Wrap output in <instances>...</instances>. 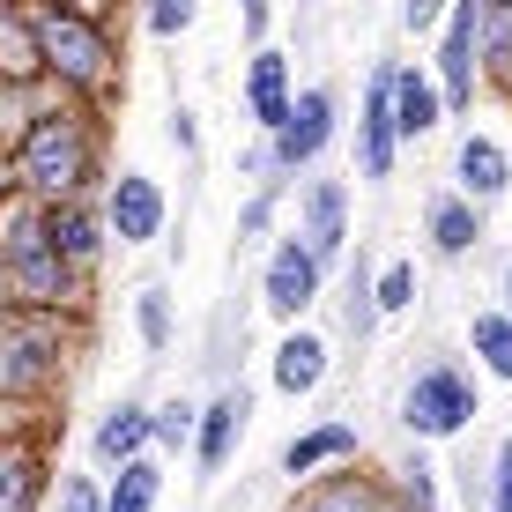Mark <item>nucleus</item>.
I'll return each instance as SVG.
<instances>
[{
  "label": "nucleus",
  "instance_id": "1",
  "mask_svg": "<svg viewBox=\"0 0 512 512\" xmlns=\"http://www.w3.org/2000/svg\"><path fill=\"white\" fill-rule=\"evenodd\" d=\"M104 179V127L97 104L82 97H45L8 141V186L30 201H82Z\"/></svg>",
  "mask_w": 512,
  "mask_h": 512
},
{
  "label": "nucleus",
  "instance_id": "2",
  "mask_svg": "<svg viewBox=\"0 0 512 512\" xmlns=\"http://www.w3.org/2000/svg\"><path fill=\"white\" fill-rule=\"evenodd\" d=\"M30 8V30H38V60H45V82L60 97H82V104H104L127 75L119 60V38L97 8L82 0H23Z\"/></svg>",
  "mask_w": 512,
  "mask_h": 512
},
{
  "label": "nucleus",
  "instance_id": "3",
  "mask_svg": "<svg viewBox=\"0 0 512 512\" xmlns=\"http://www.w3.org/2000/svg\"><path fill=\"white\" fill-rule=\"evenodd\" d=\"M82 290H90V282L67 268V260L52 253V238H45V201L0 186V297H8V305L75 312Z\"/></svg>",
  "mask_w": 512,
  "mask_h": 512
},
{
  "label": "nucleus",
  "instance_id": "4",
  "mask_svg": "<svg viewBox=\"0 0 512 512\" xmlns=\"http://www.w3.org/2000/svg\"><path fill=\"white\" fill-rule=\"evenodd\" d=\"M75 357V312H45V305H8L0 312V401H45L67 379Z\"/></svg>",
  "mask_w": 512,
  "mask_h": 512
},
{
  "label": "nucleus",
  "instance_id": "5",
  "mask_svg": "<svg viewBox=\"0 0 512 512\" xmlns=\"http://www.w3.org/2000/svg\"><path fill=\"white\" fill-rule=\"evenodd\" d=\"M475 416H483V401H475V379L461 364H423L401 386V431L409 438H461Z\"/></svg>",
  "mask_w": 512,
  "mask_h": 512
},
{
  "label": "nucleus",
  "instance_id": "6",
  "mask_svg": "<svg viewBox=\"0 0 512 512\" xmlns=\"http://www.w3.org/2000/svg\"><path fill=\"white\" fill-rule=\"evenodd\" d=\"M431 82H438V97H446V119L475 104V90H483V0H446Z\"/></svg>",
  "mask_w": 512,
  "mask_h": 512
},
{
  "label": "nucleus",
  "instance_id": "7",
  "mask_svg": "<svg viewBox=\"0 0 512 512\" xmlns=\"http://www.w3.org/2000/svg\"><path fill=\"white\" fill-rule=\"evenodd\" d=\"M320 290H327V260L312 253L305 238H275V253H268V268H260V305L275 312L282 327H297L312 305H320Z\"/></svg>",
  "mask_w": 512,
  "mask_h": 512
},
{
  "label": "nucleus",
  "instance_id": "8",
  "mask_svg": "<svg viewBox=\"0 0 512 512\" xmlns=\"http://www.w3.org/2000/svg\"><path fill=\"white\" fill-rule=\"evenodd\" d=\"M334 112H342V97L327 90V82H312V90L290 97V119L268 134V156H275V179H297L305 164H320V149L334 141Z\"/></svg>",
  "mask_w": 512,
  "mask_h": 512
},
{
  "label": "nucleus",
  "instance_id": "9",
  "mask_svg": "<svg viewBox=\"0 0 512 512\" xmlns=\"http://www.w3.org/2000/svg\"><path fill=\"white\" fill-rule=\"evenodd\" d=\"M97 208H104L112 245H149V238H164V223H171V201H164V186H156L149 171H119V179H104Z\"/></svg>",
  "mask_w": 512,
  "mask_h": 512
},
{
  "label": "nucleus",
  "instance_id": "10",
  "mask_svg": "<svg viewBox=\"0 0 512 512\" xmlns=\"http://www.w3.org/2000/svg\"><path fill=\"white\" fill-rule=\"evenodd\" d=\"M394 67L401 60H379L372 82H364V104H357V179H394V156H401V134H394Z\"/></svg>",
  "mask_w": 512,
  "mask_h": 512
},
{
  "label": "nucleus",
  "instance_id": "11",
  "mask_svg": "<svg viewBox=\"0 0 512 512\" xmlns=\"http://www.w3.org/2000/svg\"><path fill=\"white\" fill-rule=\"evenodd\" d=\"M45 238H52V253H60L67 268L90 282L104 268V253H112V231H104L97 193H82V201H45Z\"/></svg>",
  "mask_w": 512,
  "mask_h": 512
},
{
  "label": "nucleus",
  "instance_id": "12",
  "mask_svg": "<svg viewBox=\"0 0 512 512\" xmlns=\"http://www.w3.org/2000/svg\"><path fill=\"white\" fill-rule=\"evenodd\" d=\"M52 505V461L45 431H0V512H45Z\"/></svg>",
  "mask_w": 512,
  "mask_h": 512
},
{
  "label": "nucleus",
  "instance_id": "13",
  "mask_svg": "<svg viewBox=\"0 0 512 512\" xmlns=\"http://www.w3.org/2000/svg\"><path fill=\"white\" fill-rule=\"evenodd\" d=\"M245 416H253V394L245 386H223L216 401H201V423H193V468L201 475H223L245 438Z\"/></svg>",
  "mask_w": 512,
  "mask_h": 512
},
{
  "label": "nucleus",
  "instance_id": "14",
  "mask_svg": "<svg viewBox=\"0 0 512 512\" xmlns=\"http://www.w3.org/2000/svg\"><path fill=\"white\" fill-rule=\"evenodd\" d=\"M297 238H305L327 268L349 253V186L342 179H312L297 193Z\"/></svg>",
  "mask_w": 512,
  "mask_h": 512
},
{
  "label": "nucleus",
  "instance_id": "15",
  "mask_svg": "<svg viewBox=\"0 0 512 512\" xmlns=\"http://www.w3.org/2000/svg\"><path fill=\"white\" fill-rule=\"evenodd\" d=\"M290 512H401L394 490L379 483V475H357V468H334V475H305V490H297Z\"/></svg>",
  "mask_w": 512,
  "mask_h": 512
},
{
  "label": "nucleus",
  "instance_id": "16",
  "mask_svg": "<svg viewBox=\"0 0 512 512\" xmlns=\"http://www.w3.org/2000/svg\"><path fill=\"white\" fill-rule=\"evenodd\" d=\"M290 52L282 45H253V60H245V119H253L260 134H275L282 119H290Z\"/></svg>",
  "mask_w": 512,
  "mask_h": 512
},
{
  "label": "nucleus",
  "instance_id": "17",
  "mask_svg": "<svg viewBox=\"0 0 512 512\" xmlns=\"http://www.w3.org/2000/svg\"><path fill=\"white\" fill-rule=\"evenodd\" d=\"M505 186H512V156L490 134H461V149H453V193L490 208V201H505Z\"/></svg>",
  "mask_w": 512,
  "mask_h": 512
},
{
  "label": "nucleus",
  "instance_id": "18",
  "mask_svg": "<svg viewBox=\"0 0 512 512\" xmlns=\"http://www.w3.org/2000/svg\"><path fill=\"white\" fill-rule=\"evenodd\" d=\"M268 379H275V394H290V401H305V394H320V379H327V342L312 327H290L275 342V357H268Z\"/></svg>",
  "mask_w": 512,
  "mask_h": 512
},
{
  "label": "nucleus",
  "instance_id": "19",
  "mask_svg": "<svg viewBox=\"0 0 512 512\" xmlns=\"http://www.w3.org/2000/svg\"><path fill=\"white\" fill-rule=\"evenodd\" d=\"M357 453H364L357 423H312L305 438H290V446H282V475H290V483H305V475L342 468V461H357Z\"/></svg>",
  "mask_w": 512,
  "mask_h": 512
},
{
  "label": "nucleus",
  "instance_id": "20",
  "mask_svg": "<svg viewBox=\"0 0 512 512\" xmlns=\"http://www.w3.org/2000/svg\"><path fill=\"white\" fill-rule=\"evenodd\" d=\"M446 127V97H438L431 67H394V134L401 141H423Z\"/></svg>",
  "mask_w": 512,
  "mask_h": 512
},
{
  "label": "nucleus",
  "instance_id": "21",
  "mask_svg": "<svg viewBox=\"0 0 512 512\" xmlns=\"http://www.w3.org/2000/svg\"><path fill=\"white\" fill-rule=\"evenodd\" d=\"M423 231H431L438 260H468L475 245H483V208H475L468 193H438V201L423 208Z\"/></svg>",
  "mask_w": 512,
  "mask_h": 512
},
{
  "label": "nucleus",
  "instance_id": "22",
  "mask_svg": "<svg viewBox=\"0 0 512 512\" xmlns=\"http://www.w3.org/2000/svg\"><path fill=\"white\" fill-rule=\"evenodd\" d=\"M90 453H97L104 468L134 461V453H156V438H149V401H112V409L97 416V431H90Z\"/></svg>",
  "mask_w": 512,
  "mask_h": 512
},
{
  "label": "nucleus",
  "instance_id": "23",
  "mask_svg": "<svg viewBox=\"0 0 512 512\" xmlns=\"http://www.w3.org/2000/svg\"><path fill=\"white\" fill-rule=\"evenodd\" d=\"M0 82H23V90H38V82H45L38 30H30L23 0H0Z\"/></svg>",
  "mask_w": 512,
  "mask_h": 512
},
{
  "label": "nucleus",
  "instance_id": "24",
  "mask_svg": "<svg viewBox=\"0 0 512 512\" xmlns=\"http://www.w3.org/2000/svg\"><path fill=\"white\" fill-rule=\"evenodd\" d=\"M156 498H164V461L156 453L119 461L112 483H104V512H156Z\"/></svg>",
  "mask_w": 512,
  "mask_h": 512
},
{
  "label": "nucleus",
  "instance_id": "25",
  "mask_svg": "<svg viewBox=\"0 0 512 512\" xmlns=\"http://www.w3.org/2000/svg\"><path fill=\"white\" fill-rule=\"evenodd\" d=\"M468 349H475V364H483L490 379L512 386V312H475L468 320Z\"/></svg>",
  "mask_w": 512,
  "mask_h": 512
},
{
  "label": "nucleus",
  "instance_id": "26",
  "mask_svg": "<svg viewBox=\"0 0 512 512\" xmlns=\"http://www.w3.org/2000/svg\"><path fill=\"white\" fill-rule=\"evenodd\" d=\"M483 75L512 90V0H483Z\"/></svg>",
  "mask_w": 512,
  "mask_h": 512
},
{
  "label": "nucleus",
  "instance_id": "27",
  "mask_svg": "<svg viewBox=\"0 0 512 512\" xmlns=\"http://www.w3.org/2000/svg\"><path fill=\"white\" fill-rule=\"evenodd\" d=\"M193 423H201V401H186V394L156 401V409H149V438H156V453H179V446H193Z\"/></svg>",
  "mask_w": 512,
  "mask_h": 512
},
{
  "label": "nucleus",
  "instance_id": "28",
  "mask_svg": "<svg viewBox=\"0 0 512 512\" xmlns=\"http://www.w3.org/2000/svg\"><path fill=\"white\" fill-rule=\"evenodd\" d=\"M386 490H394V505H401V512H438V468L423 461V453H416V461H401Z\"/></svg>",
  "mask_w": 512,
  "mask_h": 512
},
{
  "label": "nucleus",
  "instance_id": "29",
  "mask_svg": "<svg viewBox=\"0 0 512 512\" xmlns=\"http://www.w3.org/2000/svg\"><path fill=\"white\" fill-rule=\"evenodd\" d=\"M134 327H141V349H149V357H164V349H171V297L156 290V282H149V290H134Z\"/></svg>",
  "mask_w": 512,
  "mask_h": 512
},
{
  "label": "nucleus",
  "instance_id": "30",
  "mask_svg": "<svg viewBox=\"0 0 512 512\" xmlns=\"http://www.w3.org/2000/svg\"><path fill=\"white\" fill-rule=\"evenodd\" d=\"M372 305H379V320H394V312L416 305V260H386L379 282H372Z\"/></svg>",
  "mask_w": 512,
  "mask_h": 512
},
{
  "label": "nucleus",
  "instance_id": "31",
  "mask_svg": "<svg viewBox=\"0 0 512 512\" xmlns=\"http://www.w3.org/2000/svg\"><path fill=\"white\" fill-rule=\"evenodd\" d=\"M193 0H141V23H149V38H186L193 30Z\"/></svg>",
  "mask_w": 512,
  "mask_h": 512
},
{
  "label": "nucleus",
  "instance_id": "32",
  "mask_svg": "<svg viewBox=\"0 0 512 512\" xmlns=\"http://www.w3.org/2000/svg\"><path fill=\"white\" fill-rule=\"evenodd\" d=\"M52 512H104V483H97V475H60Z\"/></svg>",
  "mask_w": 512,
  "mask_h": 512
},
{
  "label": "nucleus",
  "instance_id": "33",
  "mask_svg": "<svg viewBox=\"0 0 512 512\" xmlns=\"http://www.w3.org/2000/svg\"><path fill=\"white\" fill-rule=\"evenodd\" d=\"M275 186H282V179H268V186H260V193H253V201H245V208H238V245H253V238H268V223H275Z\"/></svg>",
  "mask_w": 512,
  "mask_h": 512
},
{
  "label": "nucleus",
  "instance_id": "34",
  "mask_svg": "<svg viewBox=\"0 0 512 512\" xmlns=\"http://www.w3.org/2000/svg\"><path fill=\"white\" fill-rule=\"evenodd\" d=\"M379 327V305H372V282H364V260H357V275H349V334H372Z\"/></svg>",
  "mask_w": 512,
  "mask_h": 512
},
{
  "label": "nucleus",
  "instance_id": "35",
  "mask_svg": "<svg viewBox=\"0 0 512 512\" xmlns=\"http://www.w3.org/2000/svg\"><path fill=\"white\" fill-rule=\"evenodd\" d=\"M171 149H179V156H201V127H193V112H186V104H171Z\"/></svg>",
  "mask_w": 512,
  "mask_h": 512
},
{
  "label": "nucleus",
  "instance_id": "36",
  "mask_svg": "<svg viewBox=\"0 0 512 512\" xmlns=\"http://www.w3.org/2000/svg\"><path fill=\"white\" fill-rule=\"evenodd\" d=\"M238 30L245 45H268V0H238Z\"/></svg>",
  "mask_w": 512,
  "mask_h": 512
},
{
  "label": "nucleus",
  "instance_id": "37",
  "mask_svg": "<svg viewBox=\"0 0 512 512\" xmlns=\"http://www.w3.org/2000/svg\"><path fill=\"white\" fill-rule=\"evenodd\" d=\"M438 15H446V0H401V23L409 30H431Z\"/></svg>",
  "mask_w": 512,
  "mask_h": 512
},
{
  "label": "nucleus",
  "instance_id": "38",
  "mask_svg": "<svg viewBox=\"0 0 512 512\" xmlns=\"http://www.w3.org/2000/svg\"><path fill=\"white\" fill-rule=\"evenodd\" d=\"M490 512H512V483H490V498H483Z\"/></svg>",
  "mask_w": 512,
  "mask_h": 512
},
{
  "label": "nucleus",
  "instance_id": "39",
  "mask_svg": "<svg viewBox=\"0 0 512 512\" xmlns=\"http://www.w3.org/2000/svg\"><path fill=\"white\" fill-rule=\"evenodd\" d=\"M498 483H512V438L498 446Z\"/></svg>",
  "mask_w": 512,
  "mask_h": 512
},
{
  "label": "nucleus",
  "instance_id": "40",
  "mask_svg": "<svg viewBox=\"0 0 512 512\" xmlns=\"http://www.w3.org/2000/svg\"><path fill=\"white\" fill-rule=\"evenodd\" d=\"M82 8H97V15H112V8H119V0H82Z\"/></svg>",
  "mask_w": 512,
  "mask_h": 512
},
{
  "label": "nucleus",
  "instance_id": "41",
  "mask_svg": "<svg viewBox=\"0 0 512 512\" xmlns=\"http://www.w3.org/2000/svg\"><path fill=\"white\" fill-rule=\"evenodd\" d=\"M505 312H512V275H505Z\"/></svg>",
  "mask_w": 512,
  "mask_h": 512
}]
</instances>
